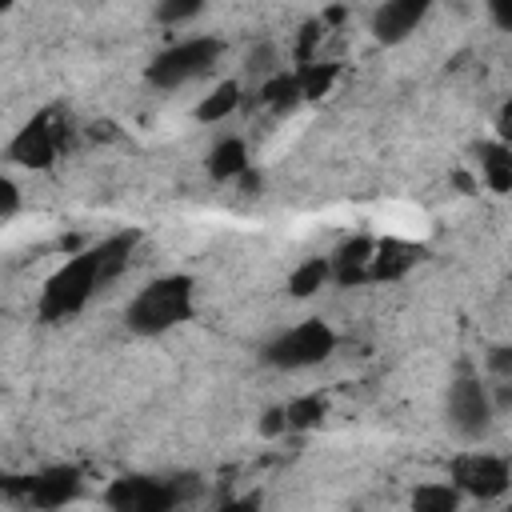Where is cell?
Segmentation results:
<instances>
[{
	"instance_id": "obj_25",
	"label": "cell",
	"mask_w": 512,
	"mask_h": 512,
	"mask_svg": "<svg viewBox=\"0 0 512 512\" xmlns=\"http://www.w3.org/2000/svg\"><path fill=\"white\" fill-rule=\"evenodd\" d=\"M260 436H268V440H276V436H288V420H284V404H276V408H268L264 416H260Z\"/></svg>"
},
{
	"instance_id": "obj_13",
	"label": "cell",
	"mask_w": 512,
	"mask_h": 512,
	"mask_svg": "<svg viewBox=\"0 0 512 512\" xmlns=\"http://www.w3.org/2000/svg\"><path fill=\"white\" fill-rule=\"evenodd\" d=\"M204 168H208V176H212L216 184H232V180H240V176L252 168V160H248V144H244L240 136H220V140L208 148Z\"/></svg>"
},
{
	"instance_id": "obj_14",
	"label": "cell",
	"mask_w": 512,
	"mask_h": 512,
	"mask_svg": "<svg viewBox=\"0 0 512 512\" xmlns=\"http://www.w3.org/2000/svg\"><path fill=\"white\" fill-rule=\"evenodd\" d=\"M480 156V180L488 192H512V144L508 140H488L476 148Z\"/></svg>"
},
{
	"instance_id": "obj_26",
	"label": "cell",
	"mask_w": 512,
	"mask_h": 512,
	"mask_svg": "<svg viewBox=\"0 0 512 512\" xmlns=\"http://www.w3.org/2000/svg\"><path fill=\"white\" fill-rule=\"evenodd\" d=\"M488 20L500 32H512V0H488Z\"/></svg>"
},
{
	"instance_id": "obj_27",
	"label": "cell",
	"mask_w": 512,
	"mask_h": 512,
	"mask_svg": "<svg viewBox=\"0 0 512 512\" xmlns=\"http://www.w3.org/2000/svg\"><path fill=\"white\" fill-rule=\"evenodd\" d=\"M488 388H492V404H496V412L512 408V380H504V384H488Z\"/></svg>"
},
{
	"instance_id": "obj_28",
	"label": "cell",
	"mask_w": 512,
	"mask_h": 512,
	"mask_svg": "<svg viewBox=\"0 0 512 512\" xmlns=\"http://www.w3.org/2000/svg\"><path fill=\"white\" fill-rule=\"evenodd\" d=\"M496 128H500V140H508V144H512V100L500 108V116H496Z\"/></svg>"
},
{
	"instance_id": "obj_15",
	"label": "cell",
	"mask_w": 512,
	"mask_h": 512,
	"mask_svg": "<svg viewBox=\"0 0 512 512\" xmlns=\"http://www.w3.org/2000/svg\"><path fill=\"white\" fill-rule=\"evenodd\" d=\"M256 100L264 104V108H272V112H292L296 104H304V88H300V76H296V68L288 72V68H280V72H272V76H264L260 80V88H256Z\"/></svg>"
},
{
	"instance_id": "obj_30",
	"label": "cell",
	"mask_w": 512,
	"mask_h": 512,
	"mask_svg": "<svg viewBox=\"0 0 512 512\" xmlns=\"http://www.w3.org/2000/svg\"><path fill=\"white\" fill-rule=\"evenodd\" d=\"M12 4H16V0H0V8H4V12H8V8H12Z\"/></svg>"
},
{
	"instance_id": "obj_16",
	"label": "cell",
	"mask_w": 512,
	"mask_h": 512,
	"mask_svg": "<svg viewBox=\"0 0 512 512\" xmlns=\"http://www.w3.org/2000/svg\"><path fill=\"white\" fill-rule=\"evenodd\" d=\"M244 104V88H240V80H224V84H216L208 96H200V104H196V120L200 124H220V120H228L236 108Z\"/></svg>"
},
{
	"instance_id": "obj_5",
	"label": "cell",
	"mask_w": 512,
	"mask_h": 512,
	"mask_svg": "<svg viewBox=\"0 0 512 512\" xmlns=\"http://www.w3.org/2000/svg\"><path fill=\"white\" fill-rule=\"evenodd\" d=\"M224 56V40L216 36H188L164 52H156L144 68V80L152 88H180L188 80H200L216 68V60Z\"/></svg>"
},
{
	"instance_id": "obj_21",
	"label": "cell",
	"mask_w": 512,
	"mask_h": 512,
	"mask_svg": "<svg viewBox=\"0 0 512 512\" xmlns=\"http://www.w3.org/2000/svg\"><path fill=\"white\" fill-rule=\"evenodd\" d=\"M208 0H156V24L164 28H176V24H188L204 12Z\"/></svg>"
},
{
	"instance_id": "obj_24",
	"label": "cell",
	"mask_w": 512,
	"mask_h": 512,
	"mask_svg": "<svg viewBox=\"0 0 512 512\" xmlns=\"http://www.w3.org/2000/svg\"><path fill=\"white\" fill-rule=\"evenodd\" d=\"M20 212V188L12 176H0V220H12Z\"/></svg>"
},
{
	"instance_id": "obj_23",
	"label": "cell",
	"mask_w": 512,
	"mask_h": 512,
	"mask_svg": "<svg viewBox=\"0 0 512 512\" xmlns=\"http://www.w3.org/2000/svg\"><path fill=\"white\" fill-rule=\"evenodd\" d=\"M484 364H488V372L496 380H512V344H492L488 356H484Z\"/></svg>"
},
{
	"instance_id": "obj_18",
	"label": "cell",
	"mask_w": 512,
	"mask_h": 512,
	"mask_svg": "<svg viewBox=\"0 0 512 512\" xmlns=\"http://www.w3.org/2000/svg\"><path fill=\"white\" fill-rule=\"evenodd\" d=\"M324 416H328V396L324 392H304V396H292L284 404L288 432H312V428H320Z\"/></svg>"
},
{
	"instance_id": "obj_22",
	"label": "cell",
	"mask_w": 512,
	"mask_h": 512,
	"mask_svg": "<svg viewBox=\"0 0 512 512\" xmlns=\"http://www.w3.org/2000/svg\"><path fill=\"white\" fill-rule=\"evenodd\" d=\"M244 72H248V76H260V80L272 76V72H280V68H276V48H272L268 40L256 44V48L248 52V60H244Z\"/></svg>"
},
{
	"instance_id": "obj_8",
	"label": "cell",
	"mask_w": 512,
	"mask_h": 512,
	"mask_svg": "<svg viewBox=\"0 0 512 512\" xmlns=\"http://www.w3.org/2000/svg\"><path fill=\"white\" fill-rule=\"evenodd\" d=\"M60 156V128L52 124V112H36L32 120H24L16 128V136L8 140V160L16 168L28 172H48Z\"/></svg>"
},
{
	"instance_id": "obj_3",
	"label": "cell",
	"mask_w": 512,
	"mask_h": 512,
	"mask_svg": "<svg viewBox=\"0 0 512 512\" xmlns=\"http://www.w3.org/2000/svg\"><path fill=\"white\" fill-rule=\"evenodd\" d=\"M200 496V480L196 476H140V472H128V476H116L108 488H104V504L112 512H176L184 504H192Z\"/></svg>"
},
{
	"instance_id": "obj_4",
	"label": "cell",
	"mask_w": 512,
	"mask_h": 512,
	"mask_svg": "<svg viewBox=\"0 0 512 512\" xmlns=\"http://www.w3.org/2000/svg\"><path fill=\"white\" fill-rule=\"evenodd\" d=\"M340 336L328 320L312 316V320H300L284 332H276L264 348H260V360L268 368H280V372H304V368H316L324 364L332 352H336Z\"/></svg>"
},
{
	"instance_id": "obj_6",
	"label": "cell",
	"mask_w": 512,
	"mask_h": 512,
	"mask_svg": "<svg viewBox=\"0 0 512 512\" xmlns=\"http://www.w3.org/2000/svg\"><path fill=\"white\" fill-rule=\"evenodd\" d=\"M444 416L452 424V432L460 440H484L496 424V404H492V388L472 376V372H460L452 384H448V396H444Z\"/></svg>"
},
{
	"instance_id": "obj_11",
	"label": "cell",
	"mask_w": 512,
	"mask_h": 512,
	"mask_svg": "<svg viewBox=\"0 0 512 512\" xmlns=\"http://www.w3.org/2000/svg\"><path fill=\"white\" fill-rule=\"evenodd\" d=\"M420 244L412 240H400V236H380L376 240V252H372V284H396L404 280L416 264H420Z\"/></svg>"
},
{
	"instance_id": "obj_12",
	"label": "cell",
	"mask_w": 512,
	"mask_h": 512,
	"mask_svg": "<svg viewBox=\"0 0 512 512\" xmlns=\"http://www.w3.org/2000/svg\"><path fill=\"white\" fill-rule=\"evenodd\" d=\"M372 252L376 240L372 236H352L332 252V280L340 288H356V284H372Z\"/></svg>"
},
{
	"instance_id": "obj_20",
	"label": "cell",
	"mask_w": 512,
	"mask_h": 512,
	"mask_svg": "<svg viewBox=\"0 0 512 512\" xmlns=\"http://www.w3.org/2000/svg\"><path fill=\"white\" fill-rule=\"evenodd\" d=\"M304 100H320L332 92V84L340 80V60H312V64H296Z\"/></svg>"
},
{
	"instance_id": "obj_2",
	"label": "cell",
	"mask_w": 512,
	"mask_h": 512,
	"mask_svg": "<svg viewBox=\"0 0 512 512\" xmlns=\"http://www.w3.org/2000/svg\"><path fill=\"white\" fill-rule=\"evenodd\" d=\"M104 272H100V248H80L76 256H68L40 288V300H36V316L44 324H60L68 316H76L96 292H104Z\"/></svg>"
},
{
	"instance_id": "obj_29",
	"label": "cell",
	"mask_w": 512,
	"mask_h": 512,
	"mask_svg": "<svg viewBox=\"0 0 512 512\" xmlns=\"http://www.w3.org/2000/svg\"><path fill=\"white\" fill-rule=\"evenodd\" d=\"M260 184H264V176H260V172H252V168L240 176V188H244V192H260Z\"/></svg>"
},
{
	"instance_id": "obj_7",
	"label": "cell",
	"mask_w": 512,
	"mask_h": 512,
	"mask_svg": "<svg viewBox=\"0 0 512 512\" xmlns=\"http://www.w3.org/2000/svg\"><path fill=\"white\" fill-rule=\"evenodd\" d=\"M448 480L468 500H500L512 488V460L496 452H456L448 460Z\"/></svg>"
},
{
	"instance_id": "obj_10",
	"label": "cell",
	"mask_w": 512,
	"mask_h": 512,
	"mask_svg": "<svg viewBox=\"0 0 512 512\" xmlns=\"http://www.w3.org/2000/svg\"><path fill=\"white\" fill-rule=\"evenodd\" d=\"M432 4L436 0H384L372 12V36L380 44H404L424 24V16L432 12Z\"/></svg>"
},
{
	"instance_id": "obj_9",
	"label": "cell",
	"mask_w": 512,
	"mask_h": 512,
	"mask_svg": "<svg viewBox=\"0 0 512 512\" xmlns=\"http://www.w3.org/2000/svg\"><path fill=\"white\" fill-rule=\"evenodd\" d=\"M80 484H84V476L76 464H48L24 480V500L32 508H64L80 496Z\"/></svg>"
},
{
	"instance_id": "obj_17",
	"label": "cell",
	"mask_w": 512,
	"mask_h": 512,
	"mask_svg": "<svg viewBox=\"0 0 512 512\" xmlns=\"http://www.w3.org/2000/svg\"><path fill=\"white\" fill-rule=\"evenodd\" d=\"M332 280V256H308L288 272V296L292 300H308L316 296L324 284Z\"/></svg>"
},
{
	"instance_id": "obj_1",
	"label": "cell",
	"mask_w": 512,
	"mask_h": 512,
	"mask_svg": "<svg viewBox=\"0 0 512 512\" xmlns=\"http://www.w3.org/2000/svg\"><path fill=\"white\" fill-rule=\"evenodd\" d=\"M196 312V284L184 272H168L148 280L124 308V324L136 336H164L172 328H180L184 320H192Z\"/></svg>"
},
{
	"instance_id": "obj_19",
	"label": "cell",
	"mask_w": 512,
	"mask_h": 512,
	"mask_svg": "<svg viewBox=\"0 0 512 512\" xmlns=\"http://www.w3.org/2000/svg\"><path fill=\"white\" fill-rule=\"evenodd\" d=\"M460 500H464V492L452 480H432V484H420L412 492V508L416 512H456Z\"/></svg>"
}]
</instances>
